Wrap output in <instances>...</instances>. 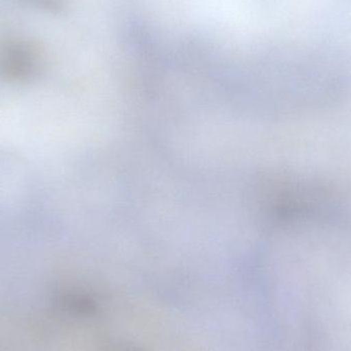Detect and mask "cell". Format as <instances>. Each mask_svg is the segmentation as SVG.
<instances>
[{"instance_id": "cell-1", "label": "cell", "mask_w": 351, "mask_h": 351, "mask_svg": "<svg viewBox=\"0 0 351 351\" xmlns=\"http://www.w3.org/2000/svg\"><path fill=\"white\" fill-rule=\"evenodd\" d=\"M37 58V49L28 41H8L0 47V70L6 75L25 76L33 71Z\"/></svg>"}]
</instances>
